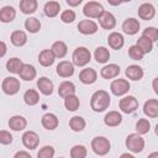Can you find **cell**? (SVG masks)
Instances as JSON below:
<instances>
[{
	"mask_svg": "<svg viewBox=\"0 0 158 158\" xmlns=\"http://www.w3.org/2000/svg\"><path fill=\"white\" fill-rule=\"evenodd\" d=\"M110 102H111V98H110L109 93L105 91V90H98V91H95L91 95V99H90V106L96 112L105 111L109 107Z\"/></svg>",
	"mask_w": 158,
	"mask_h": 158,
	"instance_id": "1",
	"label": "cell"
},
{
	"mask_svg": "<svg viewBox=\"0 0 158 158\" xmlns=\"http://www.w3.org/2000/svg\"><path fill=\"white\" fill-rule=\"evenodd\" d=\"M90 58H91L90 51L88 48H85V47H78V48H75L74 52H73V56H72L73 64H75L78 67L86 65L90 62Z\"/></svg>",
	"mask_w": 158,
	"mask_h": 158,
	"instance_id": "2",
	"label": "cell"
},
{
	"mask_svg": "<svg viewBox=\"0 0 158 158\" xmlns=\"http://www.w3.org/2000/svg\"><path fill=\"white\" fill-rule=\"evenodd\" d=\"M110 141L102 136H98L95 138H93L91 141V148L94 151V153H96L98 156H105L110 152Z\"/></svg>",
	"mask_w": 158,
	"mask_h": 158,
	"instance_id": "3",
	"label": "cell"
},
{
	"mask_svg": "<svg viewBox=\"0 0 158 158\" xmlns=\"http://www.w3.org/2000/svg\"><path fill=\"white\" fill-rule=\"evenodd\" d=\"M126 147L133 153H139L144 148V139L138 133H131L126 138Z\"/></svg>",
	"mask_w": 158,
	"mask_h": 158,
	"instance_id": "4",
	"label": "cell"
},
{
	"mask_svg": "<svg viewBox=\"0 0 158 158\" xmlns=\"http://www.w3.org/2000/svg\"><path fill=\"white\" fill-rule=\"evenodd\" d=\"M104 11V6L96 1H89L83 7V14L89 19H99V16Z\"/></svg>",
	"mask_w": 158,
	"mask_h": 158,
	"instance_id": "5",
	"label": "cell"
},
{
	"mask_svg": "<svg viewBox=\"0 0 158 158\" xmlns=\"http://www.w3.org/2000/svg\"><path fill=\"white\" fill-rule=\"evenodd\" d=\"M20 80L15 77H7L2 80L1 84V89L5 94L7 95H15L19 90H20Z\"/></svg>",
	"mask_w": 158,
	"mask_h": 158,
	"instance_id": "6",
	"label": "cell"
},
{
	"mask_svg": "<svg viewBox=\"0 0 158 158\" xmlns=\"http://www.w3.org/2000/svg\"><path fill=\"white\" fill-rule=\"evenodd\" d=\"M130 88H131V85L126 79H115L110 85L111 93L116 96L125 95L130 90Z\"/></svg>",
	"mask_w": 158,
	"mask_h": 158,
	"instance_id": "7",
	"label": "cell"
},
{
	"mask_svg": "<svg viewBox=\"0 0 158 158\" xmlns=\"http://www.w3.org/2000/svg\"><path fill=\"white\" fill-rule=\"evenodd\" d=\"M118 106H120V109H121L122 112H125V114H132L138 107V101H137V99L135 96L128 95V96H125V98H122L120 100Z\"/></svg>",
	"mask_w": 158,
	"mask_h": 158,
	"instance_id": "8",
	"label": "cell"
},
{
	"mask_svg": "<svg viewBox=\"0 0 158 158\" xmlns=\"http://www.w3.org/2000/svg\"><path fill=\"white\" fill-rule=\"evenodd\" d=\"M22 143L28 149H36L40 143V137L33 131H26L22 135Z\"/></svg>",
	"mask_w": 158,
	"mask_h": 158,
	"instance_id": "9",
	"label": "cell"
},
{
	"mask_svg": "<svg viewBox=\"0 0 158 158\" xmlns=\"http://www.w3.org/2000/svg\"><path fill=\"white\" fill-rule=\"evenodd\" d=\"M99 23L102 28L105 30H112L116 26V17L107 11H104L100 16H99Z\"/></svg>",
	"mask_w": 158,
	"mask_h": 158,
	"instance_id": "10",
	"label": "cell"
},
{
	"mask_svg": "<svg viewBox=\"0 0 158 158\" xmlns=\"http://www.w3.org/2000/svg\"><path fill=\"white\" fill-rule=\"evenodd\" d=\"M154 15H156V9L149 2H144L138 7V16L142 20H146V21L152 20L154 17Z\"/></svg>",
	"mask_w": 158,
	"mask_h": 158,
	"instance_id": "11",
	"label": "cell"
},
{
	"mask_svg": "<svg viewBox=\"0 0 158 158\" xmlns=\"http://www.w3.org/2000/svg\"><path fill=\"white\" fill-rule=\"evenodd\" d=\"M122 30L126 35H136L139 30V21L133 19V17H130V19H126L122 23Z\"/></svg>",
	"mask_w": 158,
	"mask_h": 158,
	"instance_id": "12",
	"label": "cell"
},
{
	"mask_svg": "<svg viewBox=\"0 0 158 158\" xmlns=\"http://www.w3.org/2000/svg\"><path fill=\"white\" fill-rule=\"evenodd\" d=\"M57 74L62 78H69L74 74V65L68 60H63L57 65Z\"/></svg>",
	"mask_w": 158,
	"mask_h": 158,
	"instance_id": "13",
	"label": "cell"
},
{
	"mask_svg": "<svg viewBox=\"0 0 158 158\" xmlns=\"http://www.w3.org/2000/svg\"><path fill=\"white\" fill-rule=\"evenodd\" d=\"M78 30L83 35H93L98 31V25L91 20H81L78 23Z\"/></svg>",
	"mask_w": 158,
	"mask_h": 158,
	"instance_id": "14",
	"label": "cell"
},
{
	"mask_svg": "<svg viewBox=\"0 0 158 158\" xmlns=\"http://www.w3.org/2000/svg\"><path fill=\"white\" fill-rule=\"evenodd\" d=\"M104 122L109 127L118 126L122 122V115L118 111H109L104 117Z\"/></svg>",
	"mask_w": 158,
	"mask_h": 158,
	"instance_id": "15",
	"label": "cell"
},
{
	"mask_svg": "<svg viewBox=\"0 0 158 158\" xmlns=\"http://www.w3.org/2000/svg\"><path fill=\"white\" fill-rule=\"evenodd\" d=\"M26 126H27V120L23 116L15 115L9 120V127L12 131H22L23 128H26Z\"/></svg>",
	"mask_w": 158,
	"mask_h": 158,
	"instance_id": "16",
	"label": "cell"
},
{
	"mask_svg": "<svg viewBox=\"0 0 158 158\" xmlns=\"http://www.w3.org/2000/svg\"><path fill=\"white\" fill-rule=\"evenodd\" d=\"M98 74L93 68H85L79 73V79L83 84H93L96 81Z\"/></svg>",
	"mask_w": 158,
	"mask_h": 158,
	"instance_id": "17",
	"label": "cell"
},
{
	"mask_svg": "<svg viewBox=\"0 0 158 158\" xmlns=\"http://www.w3.org/2000/svg\"><path fill=\"white\" fill-rule=\"evenodd\" d=\"M19 74H20V78L21 79H23L26 81H31L32 79L36 78V74L37 73H36V69H35L33 65L23 63L22 67H21V69H20V72H19Z\"/></svg>",
	"mask_w": 158,
	"mask_h": 158,
	"instance_id": "18",
	"label": "cell"
},
{
	"mask_svg": "<svg viewBox=\"0 0 158 158\" xmlns=\"http://www.w3.org/2000/svg\"><path fill=\"white\" fill-rule=\"evenodd\" d=\"M143 112L148 117L156 118L158 116V101H157V99H151V100L146 101L144 106H143Z\"/></svg>",
	"mask_w": 158,
	"mask_h": 158,
	"instance_id": "19",
	"label": "cell"
},
{
	"mask_svg": "<svg viewBox=\"0 0 158 158\" xmlns=\"http://www.w3.org/2000/svg\"><path fill=\"white\" fill-rule=\"evenodd\" d=\"M37 88L43 95H51L53 93V83L47 77H42L37 80Z\"/></svg>",
	"mask_w": 158,
	"mask_h": 158,
	"instance_id": "20",
	"label": "cell"
},
{
	"mask_svg": "<svg viewBox=\"0 0 158 158\" xmlns=\"http://www.w3.org/2000/svg\"><path fill=\"white\" fill-rule=\"evenodd\" d=\"M58 117L52 114V112H48V114H44L42 116V126L46 128V130H54L58 127Z\"/></svg>",
	"mask_w": 158,
	"mask_h": 158,
	"instance_id": "21",
	"label": "cell"
},
{
	"mask_svg": "<svg viewBox=\"0 0 158 158\" xmlns=\"http://www.w3.org/2000/svg\"><path fill=\"white\" fill-rule=\"evenodd\" d=\"M107 43L112 49H120V48H122V46L125 43V40H123V36L121 33L112 32L107 37Z\"/></svg>",
	"mask_w": 158,
	"mask_h": 158,
	"instance_id": "22",
	"label": "cell"
},
{
	"mask_svg": "<svg viewBox=\"0 0 158 158\" xmlns=\"http://www.w3.org/2000/svg\"><path fill=\"white\" fill-rule=\"evenodd\" d=\"M54 59H56V57H54V54H53V52L51 49H43L38 54V62L43 67L52 65L54 63Z\"/></svg>",
	"mask_w": 158,
	"mask_h": 158,
	"instance_id": "23",
	"label": "cell"
},
{
	"mask_svg": "<svg viewBox=\"0 0 158 158\" xmlns=\"http://www.w3.org/2000/svg\"><path fill=\"white\" fill-rule=\"evenodd\" d=\"M120 74V67L117 64H109L105 65L101 70H100V75L105 79H112L116 78Z\"/></svg>",
	"mask_w": 158,
	"mask_h": 158,
	"instance_id": "24",
	"label": "cell"
},
{
	"mask_svg": "<svg viewBox=\"0 0 158 158\" xmlns=\"http://www.w3.org/2000/svg\"><path fill=\"white\" fill-rule=\"evenodd\" d=\"M16 17V11L12 6H4L0 9V21L4 23L11 22L14 21V19Z\"/></svg>",
	"mask_w": 158,
	"mask_h": 158,
	"instance_id": "25",
	"label": "cell"
},
{
	"mask_svg": "<svg viewBox=\"0 0 158 158\" xmlns=\"http://www.w3.org/2000/svg\"><path fill=\"white\" fill-rule=\"evenodd\" d=\"M10 40H11V43L16 47H22L23 44H26L27 42V35L23 32V31H20V30H16L11 33L10 36Z\"/></svg>",
	"mask_w": 158,
	"mask_h": 158,
	"instance_id": "26",
	"label": "cell"
},
{
	"mask_svg": "<svg viewBox=\"0 0 158 158\" xmlns=\"http://www.w3.org/2000/svg\"><path fill=\"white\" fill-rule=\"evenodd\" d=\"M58 94L63 99L69 96V95H73V94H75V85L72 81H63L59 84Z\"/></svg>",
	"mask_w": 158,
	"mask_h": 158,
	"instance_id": "27",
	"label": "cell"
},
{
	"mask_svg": "<svg viewBox=\"0 0 158 158\" xmlns=\"http://www.w3.org/2000/svg\"><path fill=\"white\" fill-rule=\"evenodd\" d=\"M38 2L37 0H20V10L22 14L30 15L37 10Z\"/></svg>",
	"mask_w": 158,
	"mask_h": 158,
	"instance_id": "28",
	"label": "cell"
},
{
	"mask_svg": "<svg viewBox=\"0 0 158 158\" xmlns=\"http://www.w3.org/2000/svg\"><path fill=\"white\" fill-rule=\"evenodd\" d=\"M125 73H126V77L131 80H139L143 77V69L139 65H135V64L128 65Z\"/></svg>",
	"mask_w": 158,
	"mask_h": 158,
	"instance_id": "29",
	"label": "cell"
},
{
	"mask_svg": "<svg viewBox=\"0 0 158 158\" xmlns=\"http://www.w3.org/2000/svg\"><path fill=\"white\" fill-rule=\"evenodd\" d=\"M51 51L53 52L54 57H57V58H63V57L67 54V52H68V47H67V44H65L63 41H57V42H54V43L52 44Z\"/></svg>",
	"mask_w": 158,
	"mask_h": 158,
	"instance_id": "30",
	"label": "cell"
},
{
	"mask_svg": "<svg viewBox=\"0 0 158 158\" xmlns=\"http://www.w3.org/2000/svg\"><path fill=\"white\" fill-rule=\"evenodd\" d=\"M64 106L68 111H75L80 106V100L75 94L69 95V96L64 98Z\"/></svg>",
	"mask_w": 158,
	"mask_h": 158,
	"instance_id": "31",
	"label": "cell"
},
{
	"mask_svg": "<svg viewBox=\"0 0 158 158\" xmlns=\"http://www.w3.org/2000/svg\"><path fill=\"white\" fill-rule=\"evenodd\" d=\"M44 14L46 16L48 17H54L59 14V10H60V5L57 2V1H48L44 4Z\"/></svg>",
	"mask_w": 158,
	"mask_h": 158,
	"instance_id": "32",
	"label": "cell"
},
{
	"mask_svg": "<svg viewBox=\"0 0 158 158\" xmlns=\"http://www.w3.org/2000/svg\"><path fill=\"white\" fill-rule=\"evenodd\" d=\"M94 57H95L98 63L104 64L110 59V52L106 47H98L94 52Z\"/></svg>",
	"mask_w": 158,
	"mask_h": 158,
	"instance_id": "33",
	"label": "cell"
},
{
	"mask_svg": "<svg viewBox=\"0 0 158 158\" xmlns=\"http://www.w3.org/2000/svg\"><path fill=\"white\" fill-rule=\"evenodd\" d=\"M136 46H137L144 54H146V53H149V52L153 49V42H152L149 38L144 37V36H141V37L137 40Z\"/></svg>",
	"mask_w": 158,
	"mask_h": 158,
	"instance_id": "34",
	"label": "cell"
},
{
	"mask_svg": "<svg viewBox=\"0 0 158 158\" xmlns=\"http://www.w3.org/2000/svg\"><path fill=\"white\" fill-rule=\"evenodd\" d=\"M22 64H23V63L21 62L20 58L14 57V58H10V59L6 62V69H7L10 73H12V74H19V72H20Z\"/></svg>",
	"mask_w": 158,
	"mask_h": 158,
	"instance_id": "35",
	"label": "cell"
},
{
	"mask_svg": "<svg viewBox=\"0 0 158 158\" xmlns=\"http://www.w3.org/2000/svg\"><path fill=\"white\" fill-rule=\"evenodd\" d=\"M23 100H25V102H26L27 105L33 106V105H36V104L40 101V95H38V93H37L36 90L28 89V90H26L25 94H23Z\"/></svg>",
	"mask_w": 158,
	"mask_h": 158,
	"instance_id": "36",
	"label": "cell"
},
{
	"mask_svg": "<svg viewBox=\"0 0 158 158\" xmlns=\"http://www.w3.org/2000/svg\"><path fill=\"white\" fill-rule=\"evenodd\" d=\"M85 125H86V122H85V120H84L81 116H74V117H72L70 121H69V127H70L74 132H80V131H83L84 127H85Z\"/></svg>",
	"mask_w": 158,
	"mask_h": 158,
	"instance_id": "37",
	"label": "cell"
},
{
	"mask_svg": "<svg viewBox=\"0 0 158 158\" xmlns=\"http://www.w3.org/2000/svg\"><path fill=\"white\" fill-rule=\"evenodd\" d=\"M25 28L30 33H36V32H38L41 30V22L36 17H28L25 21Z\"/></svg>",
	"mask_w": 158,
	"mask_h": 158,
	"instance_id": "38",
	"label": "cell"
},
{
	"mask_svg": "<svg viewBox=\"0 0 158 158\" xmlns=\"http://www.w3.org/2000/svg\"><path fill=\"white\" fill-rule=\"evenodd\" d=\"M86 148L83 144H75L70 149V157L72 158H85L86 157Z\"/></svg>",
	"mask_w": 158,
	"mask_h": 158,
	"instance_id": "39",
	"label": "cell"
},
{
	"mask_svg": "<svg viewBox=\"0 0 158 158\" xmlns=\"http://www.w3.org/2000/svg\"><path fill=\"white\" fill-rule=\"evenodd\" d=\"M149 128H151V123H149V121L147 118H141L136 123V131H137L138 135L147 133L149 131Z\"/></svg>",
	"mask_w": 158,
	"mask_h": 158,
	"instance_id": "40",
	"label": "cell"
},
{
	"mask_svg": "<svg viewBox=\"0 0 158 158\" xmlns=\"http://www.w3.org/2000/svg\"><path fill=\"white\" fill-rule=\"evenodd\" d=\"M128 56H130V58H131L132 60H141V59L143 58L144 53H143L136 44H133V46H131V47L128 48Z\"/></svg>",
	"mask_w": 158,
	"mask_h": 158,
	"instance_id": "41",
	"label": "cell"
},
{
	"mask_svg": "<svg viewBox=\"0 0 158 158\" xmlns=\"http://www.w3.org/2000/svg\"><path fill=\"white\" fill-rule=\"evenodd\" d=\"M142 36L149 38L152 42H156L158 40V30L156 27H147V28L143 30Z\"/></svg>",
	"mask_w": 158,
	"mask_h": 158,
	"instance_id": "42",
	"label": "cell"
},
{
	"mask_svg": "<svg viewBox=\"0 0 158 158\" xmlns=\"http://www.w3.org/2000/svg\"><path fill=\"white\" fill-rule=\"evenodd\" d=\"M54 156V148L51 147V146H44L42 147L38 153H37V157L38 158H52Z\"/></svg>",
	"mask_w": 158,
	"mask_h": 158,
	"instance_id": "43",
	"label": "cell"
},
{
	"mask_svg": "<svg viewBox=\"0 0 158 158\" xmlns=\"http://www.w3.org/2000/svg\"><path fill=\"white\" fill-rule=\"evenodd\" d=\"M60 20L64 23H72L75 20V12L73 10H64L60 14Z\"/></svg>",
	"mask_w": 158,
	"mask_h": 158,
	"instance_id": "44",
	"label": "cell"
},
{
	"mask_svg": "<svg viewBox=\"0 0 158 158\" xmlns=\"http://www.w3.org/2000/svg\"><path fill=\"white\" fill-rule=\"evenodd\" d=\"M12 142V135L9 131H0V143L1 144H10Z\"/></svg>",
	"mask_w": 158,
	"mask_h": 158,
	"instance_id": "45",
	"label": "cell"
},
{
	"mask_svg": "<svg viewBox=\"0 0 158 158\" xmlns=\"http://www.w3.org/2000/svg\"><path fill=\"white\" fill-rule=\"evenodd\" d=\"M7 52V47H6V43L0 41V58H2Z\"/></svg>",
	"mask_w": 158,
	"mask_h": 158,
	"instance_id": "46",
	"label": "cell"
},
{
	"mask_svg": "<svg viewBox=\"0 0 158 158\" xmlns=\"http://www.w3.org/2000/svg\"><path fill=\"white\" fill-rule=\"evenodd\" d=\"M15 158H21V157H25V158H31V156H30V153H27V152H17V153H15V156H14Z\"/></svg>",
	"mask_w": 158,
	"mask_h": 158,
	"instance_id": "47",
	"label": "cell"
},
{
	"mask_svg": "<svg viewBox=\"0 0 158 158\" xmlns=\"http://www.w3.org/2000/svg\"><path fill=\"white\" fill-rule=\"evenodd\" d=\"M83 0H67V4L69 6H78Z\"/></svg>",
	"mask_w": 158,
	"mask_h": 158,
	"instance_id": "48",
	"label": "cell"
},
{
	"mask_svg": "<svg viewBox=\"0 0 158 158\" xmlns=\"http://www.w3.org/2000/svg\"><path fill=\"white\" fill-rule=\"evenodd\" d=\"M107 2L110 5H112V6H117V5H120L122 2V0H107Z\"/></svg>",
	"mask_w": 158,
	"mask_h": 158,
	"instance_id": "49",
	"label": "cell"
},
{
	"mask_svg": "<svg viewBox=\"0 0 158 158\" xmlns=\"http://www.w3.org/2000/svg\"><path fill=\"white\" fill-rule=\"evenodd\" d=\"M125 157H128V158H133L131 154H128V153H125V154H121V158H125Z\"/></svg>",
	"mask_w": 158,
	"mask_h": 158,
	"instance_id": "50",
	"label": "cell"
},
{
	"mask_svg": "<svg viewBox=\"0 0 158 158\" xmlns=\"http://www.w3.org/2000/svg\"><path fill=\"white\" fill-rule=\"evenodd\" d=\"M122 1H125V2H128V1H131V0H122Z\"/></svg>",
	"mask_w": 158,
	"mask_h": 158,
	"instance_id": "51",
	"label": "cell"
}]
</instances>
